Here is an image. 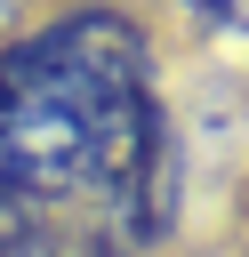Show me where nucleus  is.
<instances>
[{
	"instance_id": "f257e3e1",
	"label": "nucleus",
	"mask_w": 249,
	"mask_h": 257,
	"mask_svg": "<svg viewBox=\"0 0 249 257\" xmlns=\"http://www.w3.org/2000/svg\"><path fill=\"white\" fill-rule=\"evenodd\" d=\"M153 24L129 8H64L32 16L0 48V177L40 209L72 217L80 201H112L129 161L161 120Z\"/></svg>"
},
{
	"instance_id": "f03ea898",
	"label": "nucleus",
	"mask_w": 249,
	"mask_h": 257,
	"mask_svg": "<svg viewBox=\"0 0 249 257\" xmlns=\"http://www.w3.org/2000/svg\"><path fill=\"white\" fill-rule=\"evenodd\" d=\"M88 233H96V217H48V225L0 241V257H88Z\"/></svg>"
},
{
	"instance_id": "7ed1b4c3",
	"label": "nucleus",
	"mask_w": 249,
	"mask_h": 257,
	"mask_svg": "<svg viewBox=\"0 0 249 257\" xmlns=\"http://www.w3.org/2000/svg\"><path fill=\"white\" fill-rule=\"evenodd\" d=\"M88 257H129V249H120V241H112V233L96 225V233H88Z\"/></svg>"
}]
</instances>
